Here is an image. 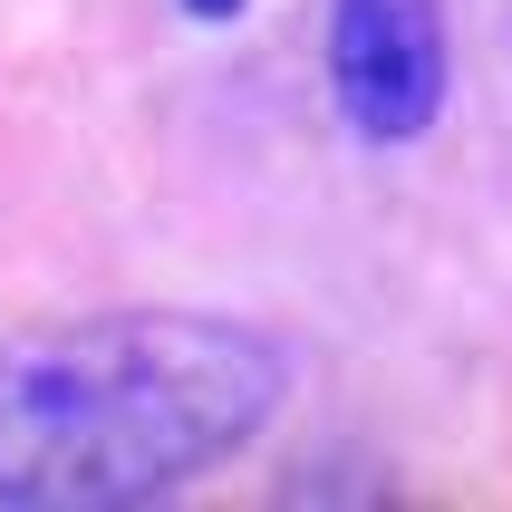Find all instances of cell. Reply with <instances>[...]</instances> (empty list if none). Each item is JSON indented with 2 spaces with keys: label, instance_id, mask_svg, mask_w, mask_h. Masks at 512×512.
I'll return each instance as SVG.
<instances>
[{
  "label": "cell",
  "instance_id": "1",
  "mask_svg": "<svg viewBox=\"0 0 512 512\" xmlns=\"http://www.w3.org/2000/svg\"><path fill=\"white\" fill-rule=\"evenodd\" d=\"M290 406V348L223 310H87L0 339V503L107 512L223 474Z\"/></svg>",
  "mask_w": 512,
  "mask_h": 512
},
{
  "label": "cell",
  "instance_id": "2",
  "mask_svg": "<svg viewBox=\"0 0 512 512\" xmlns=\"http://www.w3.org/2000/svg\"><path fill=\"white\" fill-rule=\"evenodd\" d=\"M445 0H329V97L358 145H416L445 116Z\"/></svg>",
  "mask_w": 512,
  "mask_h": 512
},
{
  "label": "cell",
  "instance_id": "3",
  "mask_svg": "<svg viewBox=\"0 0 512 512\" xmlns=\"http://www.w3.org/2000/svg\"><path fill=\"white\" fill-rule=\"evenodd\" d=\"M184 10H194V20H232V10H242V0H184Z\"/></svg>",
  "mask_w": 512,
  "mask_h": 512
}]
</instances>
